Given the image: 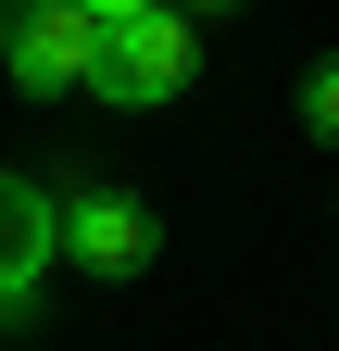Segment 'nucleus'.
I'll list each match as a JSON object with an SVG mask.
<instances>
[{
    "label": "nucleus",
    "mask_w": 339,
    "mask_h": 351,
    "mask_svg": "<svg viewBox=\"0 0 339 351\" xmlns=\"http://www.w3.org/2000/svg\"><path fill=\"white\" fill-rule=\"evenodd\" d=\"M302 125L339 151V51H327V63H302Z\"/></svg>",
    "instance_id": "5"
},
{
    "label": "nucleus",
    "mask_w": 339,
    "mask_h": 351,
    "mask_svg": "<svg viewBox=\"0 0 339 351\" xmlns=\"http://www.w3.org/2000/svg\"><path fill=\"white\" fill-rule=\"evenodd\" d=\"M176 13H189V25H201V13H239V0H176Z\"/></svg>",
    "instance_id": "7"
},
{
    "label": "nucleus",
    "mask_w": 339,
    "mask_h": 351,
    "mask_svg": "<svg viewBox=\"0 0 339 351\" xmlns=\"http://www.w3.org/2000/svg\"><path fill=\"white\" fill-rule=\"evenodd\" d=\"M51 251H63V189H38V176L0 163V314H25V301H38Z\"/></svg>",
    "instance_id": "4"
},
{
    "label": "nucleus",
    "mask_w": 339,
    "mask_h": 351,
    "mask_svg": "<svg viewBox=\"0 0 339 351\" xmlns=\"http://www.w3.org/2000/svg\"><path fill=\"white\" fill-rule=\"evenodd\" d=\"M189 75H201V25L163 0V13H126V25H113V51H101V101L151 113V101H176Z\"/></svg>",
    "instance_id": "2"
},
{
    "label": "nucleus",
    "mask_w": 339,
    "mask_h": 351,
    "mask_svg": "<svg viewBox=\"0 0 339 351\" xmlns=\"http://www.w3.org/2000/svg\"><path fill=\"white\" fill-rule=\"evenodd\" d=\"M101 51H113V25L89 0H0V63H13V88H38V101L101 88Z\"/></svg>",
    "instance_id": "1"
},
{
    "label": "nucleus",
    "mask_w": 339,
    "mask_h": 351,
    "mask_svg": "<svg viewBox=\"0 0 339 351\" xmlns=\"http://www.w3.org/2000/svg\"><path fill=\"white\" fill-rule=\"evenodd\" d=\"M63 251L89 263V276H151L163 263V213L151 201H126V189H63Z\"/></svg>",
    "instance_id": "3"
},
{
    "label": "nucleus",
    "mask_w": 339,
    "mask_h": 351,
    "mask_svg": "<svg viewBox=\"0 0 339 351\" xmlns=\"http://www.w3.org/2000/svg\"><path fill=\"white\" fill-rule=\"evenodd\" d=\"M89 13H101V25H126V13H163V0H89Z\"/></svg>",
    "instance_id": "6"
}]
</instances>
